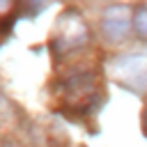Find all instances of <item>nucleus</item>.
<instances>
[{
    "mask_svg": "<svg viewBox=\"0 0 147 147\" xmlns=\"http://www.w3.org/2000/svg\"><path fill=\"white\" fill-rule=\"evenodd\" d=\"M87 41V25L78 14H64L57 28L53 30V51L57 55H67L76 48H80Z\"/></svg>",
    "mask_w": 147,
    "mask_h": 147,
    "instance_id": "f03ea898",
    "label": "nucleus"
},
{
    "mask_svg": "<svg viewBox=\"0 0 147 147\" xmlns=\"http://www.w3.org/2000/svg\"><path fill=\"white\" fill-rule=\"evenodd\" d=\"M136 30L140 37H147V9L145 7L136 14Z\"/></svg>",
    "mask_w": 147,
    "mask_h": 147,
    "instance_id": "20e7f679",
    "label": "nucleus"
},
{
    "mask_svg": "<svg viewBox=\"0 0 147 147\" xmlns=\"http://www.w3.org/2000/svg\"><path fill=\"white\" fill-rule=\"evenodd\" d=\"M142 131L147 136V106H145V113H142Z\"/></svg>",
    "mask_w": 147,
    "mask_h": 147,
    "instance_id": "39448f33",
    "label": "nucleus"
},
{
    "mask_svg": "<svg viewBox=\"0 0 147 147\" xmlns=\"http://www.w3.org/2000/svg\"><path fill=\"white\" fill-rule=\"evenodd\" d=\"M129 23H131L129 7H124V5H113V7L103 14L101 30H103V34H106L108 41H119V39H124V34L129 32Z\"/></svg>",
    "mask_w": 147,
    "mask_h": 147,
    "instance_id": "7ed1b4c3",
    "label": "nucleus"
},
{
    "mask_svg": "<svg viewBox=\"0 0 147 147\" xmlns=\"http://www.w3.org/2000/svg\"><path fill=\"white\" fill-rule=\"evenodd\" d=\"M113 76L133 92L147 90V53H126L110 62Z\"/></svg>",
    "mask_w": 147,
    "mask_h": 147,
    "instance_id": "f257e3e1",
    "label": "nucleus"
}]
</instances>
